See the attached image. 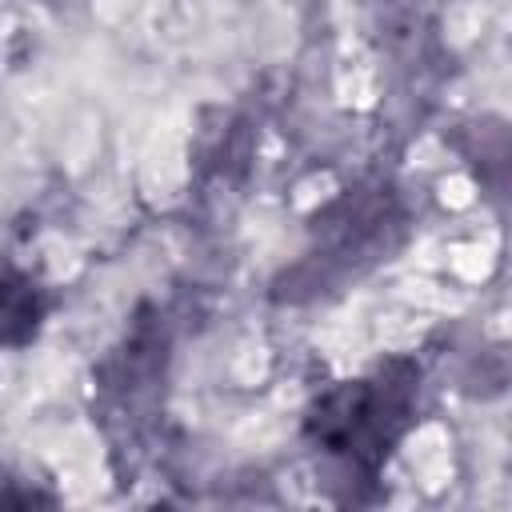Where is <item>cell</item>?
Instances as JSON below:
<instances>
[{
    "mask_svg": "<svg viewBox=\"0 0 512 512\" xmlns=\"http://www.w3.org/2000/svg\"><path fill=\"white\" fill-rule=\"evenodd\" d=\"M44 324V296L20 272H0V344H28Z\"/></svg>",
    "mask_w": 512,
    "mask_h": 512,
    "instance_id": "cell-2",
    "label": "cell"
},
{
    "mask_svg": "<svg viewBox=\"0 0 512 512\" xmlns=\"http://www.w3.org/2000/svg\"><path fill=\"white\" fill-rule=\"evenodd\" d=\"M412 388L416 368L388 364L368 380H352L328 392L312 412V432L328 452H340L356 464H376L408 416Z\"/></svg>",
    "mask_w": 512,
    "mask_h": 512,
    "instance_id": "cell-1",
    "label": "cell"
}]
</instances>
